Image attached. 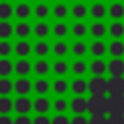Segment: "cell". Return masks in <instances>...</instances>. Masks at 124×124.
Instances as JSON below:
<instances>
[{
    "mask_svg": "<svg viewBox=\"0 0 124 124\" xmlns=\"http://www.w3.org/2000/svg\"><path fill=\"white\" fill-rule=\"evenodd\" d=\"M108 95H91L87 99V114H107Z\"/></svg>",
    "mask_w": 124,
    "mask_h": 124,
    "instance_id": "6da1fadb",
    "label": "cell"
},
{
    "mask_svg": "<svg viewBox=\"0 0 124 124\" xmlns=\"http://www.w3.org/2000/svg\"><path fill=\"white\" fill-rule=\"evenodd\" d=\"M87 87L91 95H108V79H105L103 76H93L87 81Z\"/></svg>",
    "mask_w": 124,
    "mask_h": 124,
    "instance_id": "7a4b0ae2",
    "label": "cell"
},
{
    "mask_svg": "<svg viewBox=\"0 0 124 124\" xmlns=\"http://www.w3.org/2000/svg\"><path fill=\"white\" fill-rule=\"evenodd\" d=\"M110 114H124V95H108L107 116Z\"/></svg>",
    "mask_w": 124,
    "mask_h": 124,
    "instance_id": "3957f363",
    "label": "cell"
},
{
    "mask_svg": "<svg viewBox=\"0 0 124 124\" xmlns=\"http://www.w3.org/2000/svg\"><path fill=\"white\" fill-rule=\"evenodd\" d=\"M14 110L17 114H29L33 110V101L29 99V95H23V97H16L14 99Z\"/></svg>",
    "mask_w": 124,
    "mask_h": 124,
    "instance_id": "277c9868",
    "label": "cell"
},
{
    "mask_svg": "<svg viewBox=\"0 0 124 124\" xmlns=\"http://www.w3.org/2000/svg\"><path fill=\"white\" fill-rule=\"evenodd\" d=\"M14 16L19 19V21H27L31 16H33V6L29 2H17L14 6Z\"/></svg>",
    "mask_w": 124,
    "mask_h": 124,
    "instance_id": "5b68a950",
    "label": "cell"
},
{
    "mask_svg": "<svg viewBox=\"0 0 124 124\" xmlns=\"http://www.w3.org/2000/svg\"><path fill=\"white\" fill-rule=\"evenodd\" d=\"M33 91V81H29V78H17L14 81V93H17V97L29 95Z\"/></svg>",
    "mask_w": 124,
    "mask_h": 124,
    "instance_id": "8992f818",
    "label": "cell"
},
{
    "mask_svg": "<svg viewBox=\"0 0 124 124\" xmlns=\"http://www.w3.org/2000/svg\"><path fill=\"white\" fill-rule=\"evenodd\" d=\"M33 72V64L27 58H17V62H14V74H17V78H27Z\"/></svg>",
    "mask_w": 124,
    "mask_h": 124,
    "instance_id": "52a82bcc",
    "label": "cell"
},
{
    "mask_svg": "<svg viewBox=\"0 0 124 124\" xmlns=\"http://www.w3.org/2000/svg\"><path fill=\"white\" fill-rule=\"evenodd\" d=\"M89 72H91V76H103L105 78V74H108V62H105L103 58H93L89 62Z\"/></svg>",
    "mask_w": 124,
    "mask_h": 124,
    "instance_id": "ba28073f",
    "label": "cell"
},
{
    "mask_svg": "<svg viewBox=\"0 0 124 124\" xmlns=\"http://www.w3.org/2000/svg\"><path fill=\"white\" fill-rule=\"evenodd\" d=\"M33 72L37 74V78H46L52 72V64L46 58H37V62L33 64Z\"/></svg>",
    "mask_w": 124,
    "mask_h": 124,
    "instance_id": "9c48e42d",
    "label": "cell"
},
{
    "mask_svg": "<svg viewBox=\"0 0 124 124\" xmlns=\"http://www.w3.org/2000/svg\"><path fill=\"white\" fill-rule=\"evenodd\" d=\"M70 110L74 114H85L87 112V99H85V95H76L70 101Z\"/></svg>",
    "mask_w": 124,
    "mask_h": 124,
    "instance_id": "30bf717a",
    "label": "cell"
},
{
    "mask_svg": "<svg viewBox=\"0 0 124 124\" xmlns=\"http://www.w3.org/2000/svg\"><path fill=\"white\" fill-rule=\"evenodd\" d=\"M14 52L17 54V58H27V56L33 52V45H31L27 39H19V41L14 45Z\"/></svg>",
    "mask_w": 124,
    "mask_h": 124,
    "instance_id": "8fae6325",
    "label": "cell"
},
{
    "mask_svg": "<svg viewBox=\"0 0 124 124\" xmlns=\"http://www.w3.org/2000/svg\"><path fill=\"white\" fill-rule=\"evenodd\" d=\"M33 110L37 114H46L48 110H52V101H48L43 95H37V99L33 101Z\"/></svg>",
    "mask_w": 124,
    "mask_h": 124,
    "instance_id": "7c38bea8",
    "label": "cell"
},
{
    "mask_svg": "<svg viewBox=\"0 0 124 124\" xmlns=\"http://www.w3.org/2000/svg\"><path fill=\"white\" fill-rule=\"evenodd\" d=\"M89 16H91L95 21H103V17L108 16V6H105L103 2H95V4L89 8Z\"/></svg>",
    "mask_w": 124,
    "mask_h": 124,
    "instance_id": "4fadbf2b",
    "label": "cell"
},
{
    "mask_svg": "<svg viewBox=\"0 0 124 124\" xmlns=\"http://www.w3.org/2000/svg\"><path fill=\"white\" fill-rule=\"evenodd\" d=\"M70 52H72L76 58H83V56L89 52V45H87L83 39H76V41L70 45Z\"/></svg>",
    "mask_w": 124,
    "mask_h": 124,
    "instance_id": "5bb4252c",
    "label": "cell"
},
{
    "mask_svg": "<svg viewBox=\"0 0 124 124\" xmlns=\"http://www.w3.org/2000/svg\"><path fill=\"white\" fill-rule=\"evenodd\" d=\"M89 52H91L95 58H103V56L108 52V45H107L103 39H95V41L89 45Z\"/></svg>",
    "mask_w": 124,
    "mask_h": 124,
    "instance_id": "9a60e30c",
    "label": "cell"
},
{
    "mask_svg": "<svg viewBox=\"0 0 124 124\" xmlns=\"http://www.w3.org/2000/svg\"><path fill=\"white\" fill-rule=\"evenodd\" d=\"M108 76L110 78H124V60L122 58H110V62H108Z\"/></svg>",
    "mask_w": 124,
    "mask_h": 124,
    "instance_id": "2e32d148",
    "label": "cell"
},
{
    "mask_svg": "<svg viewBox=\"0 0 124 124\" xmlns=\"http://www.w3.org/2000/svg\"><path fill=\"white\" fill-rule=\"evenodd\" d=\"M33 91H35L37 95L46 97V93H48V91H52V83H50L46 78H37V79L33 81Z\"/></svg>",
    "mask_w": 124,
    "mask_h": 124,
    "instance_id": "e0dca14e",
    "label": "cell"
},
{
    "mask_svg": "<svg viewBox=\"0 0 124 124\" xmlns=\"http://www.w3.org/2000/svg\"><path fill=\"white\" fill-rule=\"evenodd\" d=\"M33 33V25L29 21H17L14 25V35H17V39H27Z\"/></svg>",
    "mask_w": 124,
    "mask_h": 124,
    "instance_id": "ac0fdd59",
    "label": "cell"
},
{
    "mask_svg": "<svg viewBox=\"0 0 124 124\" xmlns=\"http://www.w3.org/2000/svg\"><path fill=\"white\" fill-rule=\"evenodd\" d=\"M70 70H72V74H74L76 78H83V76L89 72V64H87L83 58H76V60L72 62Z\"/></svg>",
    "mask_w": 124,
    "mask_h": 124,
    "instance_id": "d6986e66",
    "label": "cell"
},
{
    "mask_svg": "<svg viewBox=\"0 0 124 124\" xmlns=\"http://www.w3.org/2000/svg\"><path fill=\"white\" fill-rule=\"evenodd\" d=\"M50 14H52V8H48L46 2H37V6L33 8V16H35L39 21H45Z\"/></svg>",
    "mask_w": 124,
    "mask_h": 124,
    "instance_id": "ffe728a7",
    "label": "cell"
},
{
    "mask_svg": "<svg viewBox=\"0 0 124 124\" xmlns=\"http://www.w3.org/2000/svg\"><path fill=\"white\" fill-rule=\"evenodd\" d=\"M33 52L37 54V58H45L48 52H52V45H48L45 39H37V43L33 45Z\"/></svg>",
    "mask_w": 124,
    "mask_h": 124,
    "instance_id": "44dd1931",
    "label": "cell"
},
{
    "mask_svg": "<svg viewBox=\"0 0 124 124\" xmlns=\"http://www.w3.org/2000/svg\"><path fill=\"white\" fill-rule=\"evenodd\" d=\"M108 95H124V78H108Z\"/></svg>",
    "mask_w": 124,
    "mask_h": 124,
    "instance_id": "7402d4cb",
    "label": "cell"
},
{
    "mask_svg": "<svg viewBox=\"0 0 124 124\" xmlns=\"http://www.w3.org/2000/svg\"><path fill=\"white\" fill-rule=\"evenodd\" d=\"M89 33L93 35V39H103L108 33V25H105L103 21H93L89 25Z\"/></svg>",
    "mask_w": 124,
    "mask_h": 124,
    "instance_id": "603a6c76",
    "label": "cell"
},
{
    "mask_svg": "<svg viewBox=\"0 0 124 124\" xmlns=\"http://www.w3.org/2000/svg\"><path fill=\"white\" fill-rule=\"evenodd\" d=\"M68 72H70V64H68L64 58H58V60L52 62V74H54L56 78H64Z\"/></svg>",
    "mask_w": 124,
    "mask_h": 124,
    "instance_id": "cb8c5ba5",
    "label": "cell"
},
{
    "mask_svg": "<svg viewBox=\"0 0 124 124\" xmlns=\"http://www.w3.org/2000/svg\"><path fill=\"white\" fill-rule=\"evenodd\" d=\"M108 17L112 21H122V17H124V4L122 2H112L108 6Z\"/></svg>",
    "mask_w": 124,
    "mask_h": 124,
    "instance_id": "d4e9b609",
    "label": "cell"
},
{
    "mask_svg": "<svg viewBox=\"0 0 124 124\" xmlns=\"http://www.w3.org/2000/svg\"><path fill=\"white\" fill-rule=\"evenodd\" d=\"M33 33L37 35V39H46L50 33H52V27L46 23V21H37L33 25Z\"/></svg>",
    "mask_w": 124,
    "mask_h": 124,
    "instance_id": "484cf974",
    "label": "cell"
},
{
    "mask_svg": "<svg viewBox=\"0 0 124 124\" xmlns=\"http://www.w3.org/2000/svg\"><path fill=\"white\" fill-rule=\"evenodd\" d=\"M68 52H70V45H68L64 39H58V41H54V45H52V54H54V56H58V58H64Z\"/></svg>",
    "mask_w": 124,
    "mask_h": 124,
    "instance_id": "4316f807",
    "label": "cell"
},
{
    "mask_svg": "<svg viewBox=\"0 0 124 124\" xmlns=\"http://www.w3.org/2000/svg\"><path fill=\"white\" fill-rule=\"evenodd\" d=\"M68 89H70V83L66 81V78H56V79L52 81V91H54L58 97H64V95L68 93Z\"/></svg>",
    "mask_w": 124,
    "mask_h": 124,
    "instance_id": "83f0119b",
    "label": "cell"
},
{
    "mask_svg": "<svg viewBox=\"0 0 124 124\" xmlns=\"http://www.w3.org/2000/svg\"><path fill=\"white\" fill-rule=\"evenodd\" d=\"M108 54L112 58H122L124 56V43H122V39H112V43L108 45Z\"/></svg>",
    "mask_w": 124,
    "mask_h": 124,
    "instance_id": "f1b7e54d",
    "label": "cell"
},
{
    "mask_svg": "<svg viewBox=\"0 0 124 124\" xmlns=\"http://www.w3.org/2000/svg\"><path fill=\"white\" fill-rule=\"evenodd\" d=\"M70 14H72V16H74L78 21H81V19H83V17L89 14V8H87L83 2H76V4L70 8Z\"/></svg>",
    "mask_w": 124,
    "mask_h": 124,
    "instance_id": "f546056e",
    "label": "cell"
},
{
    "mask_svg": "<svg viewBox=\"0 0 124 124\" xmlns=\"http://www.w3.org/2000/svg\"><path fill=\"white\" fill-rule=\"evenodd\" d=\"M70 89H72L74 95H85V91H89L87 81H85L83 78H76V79L70 83Z\"/></svg>",
    "mask_w": 124,
    "mask_h": 124,
    "instance_id": "4dcf8cb0",
    "label": "cell"
},
{
    "mask_svg": "<svg viewBox=\"0 0 124 124\" xmlns=\"http://www.w3.org/2000/svg\"><path fill=\"white\" fill-rule=\"evenodd\" d=\"M70 33V25L62 19V21H56L54 25H52V35L56 37V39H64L66 35Z\"/></svg>",
    "mask_w": 124,
    "mask_h": 124,
    "instance_id": "1f68e13d",
    "label": "cell"
},
{
    "mask_svg": "<svg viewBox=\"0 0 124 124\" xmlns=\"http://www.w3.org/2000/svg\"><path fill=\"white\" fill-rule=\"evenodd\" d=\"M68 108H70V103H68L66 97H56V99L52 101V110H54V114H66Z\"/></svg>",
    "mask_w": 124,
    "mask_h": 124,
    "instance_id": "d6a6232c",
    "label": "cell"
},
{
    "mask_svg": "<svg viewBox=\"0 0 124 124\" xmlns=\"http://www.w3.org/2000/svg\"><path fill=\"white\" fill-rule=\"evenodd\" d=\"M70 33H72L76 39H83V37L89 33V27H87L83 21H76V23L70 27Z\"/></svg>",
    "mask_w": 124,
    "mask_h": 124,
    "instance_id": "836d02e7",
    "label": "cell"
},
{
    "mask_svg": "<svg viewBox=\"0 0 124 124\" xmlns=\"http://www.w3.org/2000/svg\"><path fill=\"white\" fill-rule=\"evenodd\" d=\"M68 14H70V8H68L64 2H58V4L52 6V16H54L58 21H62L64 17H68Z\"/></svg>",
    "mask_w": 124,
    "mask_h": 124,
    "instance_id": "e575fe53",
    "label": "cell"
},
{
    "mask_svg": "<svg viewBox=\"0 0 124 124\" xmlns=\"http://www.w3.org/2000/svg\"><path fill=\"white\" fill-rule=\"evenodd\" d=\"M108 35L112 39H122L124 37V23L122 21H112L108 25Z\"/></svg>",
    "mask_w": 124,
    "mask_h": 124,
    "instance_id": "d590c367",
    "label": "cell"
},
{
    "mask_svg": "<svg viewBox=\"0 0 124 124\" xmlns=\"http://www.w3.org/2000/svg\"><path fill=\"white\" fill-rule=\"evenodd\" d=\"M14 35V25L6 19H0V41H10V37Z\"/></svg>",
    "mask_w": 124,
    "mask_h": 124,
    "instance_id": "8d00e7d4",
    "label": "cell"
},
{
    "mask_svg": "<svg viewBox=\"0 0 124 124\" xmlns=\"http://www.w3.org/2000/svg\"><path fill=\"white\" fill-rule=\"evenodd\" d=\"M14 74V62L10 58H0V78H10Z\"/></svg>",
    "mask_w": 124,
    "mask_h": 124,
    "instance_id": "74e56055",
    "label": "cell"
},
{
    "mask_svg": "<svg viewBox=\"0 0 124 124\" xmlns=\"http://www.w3.org/2000/svg\"><path fill=\"white\" fill-rule=\"evenodd\" d=\"M10 17H14V6L10 2H0V19L10 21Z\"/></svg>",
    "mask_w": 124,
    "mask_h": 124,
    "instance_id": "f35d334b",
    "label": "cell"
},
{
    "mask_svg": "<svg viewBox=\"0 0 124 124\" xmlns=\"http://www.w3.org/2000/svg\"><path fill=\"white\" fill-rule=\"evenodd\" d=\"M12 91H14V81H12L10 78H0V97H2V95L10 97Z\"/></svg>",
    "mask_w": 124,
    "mask_h": 124,
    "instance_id": "ab89813d",
    "label": "cell"
},
{
    "mask_svg": "<svg viewBox=\"0 0 124 124\" xmlns=\"http://www.w3.org/2000/svg\"><path fill=\"white\" fill-rule=\"evenodd\" d=\"M12 110H14V101L10 97L2 95L0 97V114H10Z\"/></svg>",
    "mask_w": 124,
    "mask_h": 124,
    "instance_id": "60d3db41",
    "label": "cell"
},
{
    "mask_svg": "<svg viewBox=\"0 0 124 124\" xmlns=\"http://www.w3.org/2000/svg\"><path fill=\"white\" fill-rule=\"evenodd\" d=\"M14 52V45L10 43V41H0V58H8L10 54Z\"/></svg>",
    "mask_w": 124,
    "mask_h": 124,
    "instance_id": "b9f144b4",
    "label": "cell"
},
{
    "mask_svg": "<svg viewBox=\"0 0 124 124\" xmlns=\"http://www.w3.org/2000/svg\"><path fill=\"white\" fill-rule=\"evenodd\" d=\"M89 124H108V116L107 114H91Z\"/></svg>",
    "mask_w": 124,
    "mask_h": 124,
    "instance_id": "7bdbcfd3",
    "label": "cell"
},
{
    "mask_svg": "<svg viewBox=\"0 0 124 124\" xmlns=\"http://www.w3.org/2000/svg\"><path fill=\"white\" fill-rule=\"evenodd\" d=\"M14 124H33V118L29 114H17L14 118Z\"/></svg>",
    "mask_w": 124,
    "mask_h": 124,
    "instance_id": "ee69618b",
    "label": "cell"
},
{
    "mask_svg": "<svg viewBox=\"0 0 124 124\" xmlns=\"http://www.w3.org/2000/svg\"><path fill=\"white\" fill-rule=\"evenodd\" d=\"M70 124H89V118L85 114H74V118H70Z\"/></svg>",
    "mask_w": 124,
    "mask_h": 124,
    "instance_id": "f6af8a7d",
    "label": "cell"
},
{
    "mask_svg": "<svg viewBox=\"0 0 124 124\" xmlns=\"http://www.w3.org/2000/svg\"><path fill=\"white\" fill-rule=\"evenodd\" d=\"M33 124H52V118H48L46 114H37L33 118Z\"/></svg>",
    "mask_w": 124,
    "mask_h": 124,
    "instance_id": "bcb514c9",
    "label": "cell"
},
{
    "mask_svg": "<svg viewBox=\"0 0 124 124\" xmlns=\"http://www.w3.org/2000/svg\"><path fill=\"white\" fill-rule=\"evenodd\" d=\"M52 124H70V118L66 114H54L52 116Z\"/></svg>",
    "mask_w": 124,
    "mask_h": 124,
    "instance_id": "7dc6e473",
    "label": "cell"
},
{
    "mask_svg": "<svg viewBox=\"0 0 124 124\" xmlns=\"http://www.w3.org/2000/svg\"><path fill=\"white\" fill-rule=\"evenodd\" d=\"M108 124H124V114H110Z\"/></svg>",
    "mask_w": 124,
    "mask_h": 124,
    "instance_id": "c3c4849f",
    "label": "cell"
},
{
    "mask_svg": "<svg viewBox=\"0 0 124 124\" xmlns=\"http://www.w3.org/2000/svg\"><path fill=\"white\" fill-rule=\"evenodd\" d=\"M0 124H14V118L10 114H0Z\"/></svg>",
    "mask_w": 124,
    "mask_h": 124,
    "instance_id": "681fc988",
    "label": "cell"
},
{
    "mask_svg": "<svg viewBox=\"0 0 124 124\" xmlns=\"http://www.w3.org/2000/svg\"><path fill=\"white\" fill-rule=\"evenodd\" d=\"M0 2H10V0H0Z\"/></svg>",
    "mask_w": 124,
    "mask_h": 124,
    "instance_id": "f907efd6",
    "label": "cell"
},
{
    "mask_svg": "<svg viewBox=\"0 0 124 124\" xmlns=\"http://www.w3.org/2000/svg\"><path fill=\"white\" fill-rule=\"evenodd\" d=\"M112 2H122V0H112Z\"/></svg>",
    "mask_w": 124,
    "mask_h": 124,
    "instance_id": "816d5d0a",
    "label": "cell"
},
{
    "mask_svg": "<svg viewBox=\"0 0 124 124\" xmlns=\"http://www.w3.org/2000/svg\"><path fill=\"white\" fill-rule=\"evenodd\" d=\"M95 2H103V0H95Z\"/></svg>",
    "mask_w": 124,
    "mask_h": 124,
    "instance_id": "f5cc1de1",
    "label": "cell"
},
{
    "mask_svg": "<svg viewBox=\"0 0 124 124\" xmlns=\"http://www.w3.org/2000/svg\"><path fill=\"white\" fill-rule=\"evenodd\" d=\"M37 2H45V0H37Z\"/></svg>",
    "mask_w": 124,
    "mask_h": 124,
    "instance_id": "db71d44e",
    "label": "cell"
},
{
    "mask_svg": "<svg viewBox=\"0 0 124 124\" xmlns=\"http://www.w3.org/2000/svg\"><path fill=\"white\" fill-rule=\"evenodd\" d=\"M19 2H27V0H19Z\"/></svg>",
    "mask_w": 124,
    "mask_h": 124,
    "instance_id": "11a10c76",
    "label": "cell"
},
{
    "mask_svg": "<svg viewBox=\"0 0 124 124\" xmlns=\"http://www.w3.org/2000/svg\"><path fill=\"white\" fill-rule=\"evenodd\" d=\"M58 2H64V0H58Z\"/></svg>",
    "mask_w": 124,
    "mask_h": 124,
    "instance_id": "9f6ffc18",
    "label": "cell"
},
{
    "mask_svg": "<svg viewBox=\"0 0 124 124\" xmlns=\"http://www.w3.org/2000/svg\"><path fill=\"white\" fill-rule=\"evenodd\" d=\"M76 2H81V0H76Z\"/></svg>",
    "mask_w": 124,
    "mask_h": 124,
    "instance_id": "6f0895ef",
    "label": "cell"
}]
</instances>
